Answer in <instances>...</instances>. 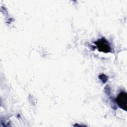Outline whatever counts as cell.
I'll list each match as a JSON object with an SVG mask.
<instances>
[{
  "label": "cell",
  "mask_w": 127,
  "mask_h": 127,
  "mask_svg": "<svg viewBox=\"0 0 127 127\" xmlns=\"http://www.w3.org/2000/svg\"><path fill=\"white\" fill-rule=\"evenodd\" d=\"M98 50L102 52L109 53L111 52V47L108 41L104 38H101L95 42Z\"/></svg>",
  "instance_id": "6da1fadb"
},
{
  "label": "cell",
  "mask_w": 127,
  "mask_h": 127,
  "mask_svg": "<svg viewBox=\"0 0 127 127\" xmlns=\"http://www.w3.org/2000/svg\"><path fill=\"white\" fill-rule=\"evenodd\" d=\"M116 102L122 109L126 111L127 109V94L126 92H121L116 98Z\"/></svg>",
  "instance_id": "7a4b0ae2"
}]
</instances>
